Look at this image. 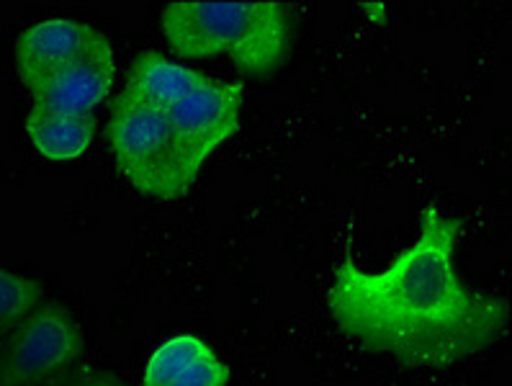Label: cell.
Instances as JSON below:
<instances>
[{
    "label": "cell",
    "mask_w": 512,
    "mask_h": 386,
    "mask_svg": "<svg viewBox=\"0 0 512 386\" xmlns=\"http://www.w3.org/2000/svg\"><path fill=\"white\" fill-rule=\"evenodd\" d=\"M458 235L461 222L430 204L420 214L417 240L386 271L340 260L327 291L340 330L404 366L443 368L489 348L505 330L507 307L458 278Z\"/></svg>",
    "instance_id": "1"
},
{
    "label": "cell",
    "mask_w": 512,
    "mask_h": 386,
    "mask_svg": "<svg viewBox=\"0 0 512 386\" xmlns=\"http://www.w3.org/2000/svg\"><path fill=\"white\" fill-rule=\"evenodd\" d=\"M175 55L204 60L227 55L247 75H271L291 52V8L278 0L206 3L175 0L160 16Z\"/></svg>",
    "instance_id": "2"
},
{
    "label": "cell",
    "mask_w": 512,
    "mask_h": 386,
    "mask_svg": "<svg viewBox=\"0 0 512 386\" xmlns=\"http://www.w3.org/2000/svg\"><path fill=\"white\" fill-rule=\"evenodd\" d=\"M116 165L139 193L157 201H178L193 188L175 145L168 111L119 96L109 121Z\"/></svg>",
    "instance_id": "3"
},
{
    "label": "cell",
    "mask_w": 512,
    "mask_h": 386,
    "mask_svg": "<svg viewBox=\"0 0 512 386\" xmlns=\"http://www.w3.org/2000/svg\"><path fill=\"white\" fill-rule=\"evenodd\" d=\"M83 353V332L65 307L39 304L0 345V386H42Z\"/></svg>",
    "instance_id": "4"
},
{
    "label": "cell",
    "mask_w": 512,
    "mask_h": 386,
    "mask_svg": "<svg viewBox=\"0 0 512 386\" xmlns=\"http://www.w3.org/2000/svg\"><path fill=\"white\" fill-rule=\"evenodd\" d=\"M242 91V83L204 78L199 88H193L168 111L183 168L193 181L199 178L211 152L235 137L240 129Z\"/></svg>",
    "instance_id": "5"
},
{
    "label": "cell",
    "mask_w": 512,
    "mask_h": 386,
    "mask_svg": "<svg viewBox=\"0 0 512 386\" xmlns=\"http://www.w3.org/2000/svg\"><path fill=\"white\" fill-rule=\"evenodd\" d=\"M114 52L109 39L75 19H47L24 31L16 42V70L26 88L83 57Z\"/></svg>",
    "instance_id": "6"
},
{
    "label": "cell",
    "mask_w": 512,
    "mask_h": 386,
    "mask_svg": "<svg viewBox=\"0 0 512 386\" xmlns=\"http://www.w3.org/2000/svg\"><path fill=\"white\" fill-rule=\"evenodd\" d=\"M116 75L114 52L83 57L60 67L31 85L34 106L57 114L88 116L101 106L111 93Z\"/></svg>",
    "instance_id": "7"
},
{
    "label": "cell",
    "mask_w": 512,
    "mask_h": 386,
    "mask_svg": "<svg viewBox=\"0 0 512 386\" xmlns=\"http://www.w3.org/2000/svg\"><path fill=\"white\" fill-rule=\"evenodd\" d=\"M229 366L199 335H173L152 350L142 386H227Z\"/></svg>",
    "instance_id": "8"
},
{
    "label": "cell",
    "mask_w": 512,
    "mask_h": 386,
    "mask_svg": "<svg viewBox=\"0 0 512 386\" xmlns=\"http://www.w3.org/2000/svg\"><path fill=\"white\" fill-rule=\"evenodd\" d=\"M204 78L206 75L196 73L181 62L168 60L160 52H142L129 67L127 83L119 96L142 103V106H152V109L170 111L193 88H199Z\"/></svg>",
    "instance_id": "9"
},
{
    "label": "cell",
    "mask_w": 512,
    "mask_h": 386,
    "mask_svg": "<svg viewBox=\"0 0 512 386\" xmlns=\"http://www.w3.org/2000/svg\"><path fill=\"white\" fill-rule=\"evenodd\" d=\"M96 116L57 114L31 106L26 114V137L31 147L49 163H75L91 150L96 139Z\"/></svg>",
    "instance_id": "10"
},
{
    "label": "cell",
    "mask_w": 512,
    "mask_h": 386,
    "mask_svg": "<svg viewBox=\"0 0 512 386\" xmlns=\"http://www.w3.org/2000/svg\"><path fill=\"white\" fill-rule=\"evenodd\" d=\"M42 302V284L0 268V338L29 317Z\"/></svg>",
    "instance_id": "11"
},
{
    "label": "cell",
    "mask_w": 512,
    "mask_h": 386,
    "mask_svg": "<svg viewBox=\"0 0 512 386\" xmlns=\"http://www.w3.org/2000/svg\"><path fill=\"white\" fill-rule=\"evenodd\" d=\"M67 386H124V384L116 381L114 376H85V379H78Z\"/></svg>",
    "instance_id": "12"
}]
</instances>
